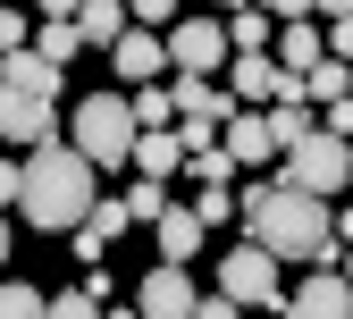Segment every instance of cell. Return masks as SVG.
Returning <instances> with one entry per match:
<instances>
[{"label":"cell","mask_w":353,"mask_h":319,"mask_svg":"<svg viewBox=\"0 0 353 319\" xmlns=\"http://www.w3.org/2000/svg\"><path fill=\"white\" fill-rule=\"evenodd\" d=\"M236 218L252 227V244L270 252L278 269L303 260V269H336V210L312 202V194H286L278 176H252L236 194Z\"/></svg>","instance_id":"1"},{"label":"cell","mask_w":353,"mask_h":319,"mask_svg":"<svg viewBox=\"0 0 353 319\" xmlns=\"http://www.w3.org/2000/svg\"><path fill=\"white\" fill-rule=\"evenodd\" d=\"M101 194H93V160H84L76 143H42L34 160H26V194H17V210L42 227V236H76V218L93 210Z\"/></svg>","instance_id":"2"},{"label":"cell","mask_w":353,"mask_h":319,"mask_svg":"<svg viewBox=\"0 0 353 319\" xmlns=\"http://www.w3.org/2000/svg\"><path fill=\"white\" fill-rule=\"evenodd\" d=\"M68 143L93 160V168H135V110H126L118 93H84L76 101V126Z\"/></svg>","instance_id":"3"},{"label":"cell","mask_w":353,"mask_h":319,"mask_svg":"<svg viewBox=\"0 0 353 319\" xmlns=\"http://www.w3.org/2000/svg\"><path fill=\"white\" fill-rule=\"evenodd\" d=\"M278 185H286V194H312V202L336 210V194L353 185V152L336 143L328 126H312V143H294V152L278 160Z\"/></svg>","instance_id":"4"},{"label":"cell","mask_w":353,"mask_h":319,"mask_svg":"<svg viewBox=\"0 0 353 319\" xmlns=\"http://www.w3.org/2000/svg\"><path fill=\"white\" fill-rule=\"evenodd\" d=\"M160 42H168L176 76H202V84H210V68L236 59V51H228V17H176V34H160Z\"/></svg>","instance_id":"5"},{"label":"cell","mask_w":353,"mask_h":319,"mask_svg":"<svg viewBox=\"0 0 353 319\" xmlns=\"http://www.w3.org/2000/svg\"><path fill=\"white\" fill-rule=\"evenodd\" d=\"M219 294H228L236 311H252V302H278V311H286V294H278V260L261 252V244H236L228 260H219Z\"/></svg>","instance_id":"6"},{"label":"cell","mask_w":353,"mask_h":319,"mask_svg":"<svg viewBox=\"0 0 353 319\" xmlns=\"http://www.w3.org/2000/svg\"><path fill=\"white\" fill-rule=\"evenodd\" d=\"M126 227H135V218H126V202H93V210L76 218V236H68V244H76V260H84V269H101V260L118 252Z\"/></svg>","instance_id":"7"},{"label":"cell","mask_w":353,"mask_h":319,"mask_svg":"<svg viewBox=\"0 0 353 319\" xmlns=\"http://www.w3.org/2000/svg\"><path fill=\"white\" fill-rule=\"evenodd\" d=\"M194 302H202L194 278H185V269H168V260L135 286V311H143V319H194Z\"/></svg>","instance_id":"8"},{"label":"cell","mask_w":353,"mask_h":319,"mask_svg":"<svg viewBox=\"0 0 353 319\" xmlns=\"http://www.w3.org/2000/svg\"><path fill=\"white\" fill-rule=\"evenodd\" d=\"M286 319H353V286L336 269H312V278L286 294Z\"/></svg>","instance_id":"9"},{"label":"cell","mask_w":353,"mask_h":319,"mask_svg":"<svg viewBox=\"0 0 353 319\" xmlns=\"http://www.w3.org/2000/svg\"><path fill=\"white\" fill-rule=\"evenodd\" d=\"M168 101H176V126H219L228 134V118H236V101L219 93V84H202V76H176Z\"/></svg>","instance_id":"10"},{"label":"cell","mask_w":353,"mask_h":319,"mask_svg":"<svg viewBox=\"0 0 353 319\" xmlns=\"http://www.w3.org/2000/svg\"><path fill=\"white\" fill-rule=\"evenodd\" d=\"M219 152H228L236 168H270V160H278V134H270V118H261V110H236L228 134H219Z\"/></svg>","instance_id":"11"},{"label":"cell","mask_w":353,"mask_h":319,"mask_svg":"<svg viewBox=\"0 0 353 319\" xmlns=\"http://www.w3.org/2000/svg\"><path fill=\"white\" fill-rule=\"evenodd\" d=\"M0 84H9V93H26V101H42V110H51V101H59V68H51V59H42V51H34V42H26V51H17V59H0Z\"/></svg>","instance_id":"12"},{"label":"cell","mask_w":353,"mask_h":319,"mask_svg":"<svg viewBox=\"0 0 353 319\" xmlns=\"http://www.w3.org/2000/svg\"><path fill=\"white\" fill-rule=\"evenodd\" d=\"M0 143H34V152H42V143H51V110L0 84Z\"/></svg>","instance_id":"13"},{"label":"cell","mask_w":353,"mask_h":319,"mask_svg":"<svg viewBox=\"0 0 353 319\" xmlns=\"http://www.w3.org/2000/svg\"><path fill=\"white\" fill-rule=\"evenodd\" d=\"M110 68L126 76V84H135V93H143V84L168 68V42L160 34H135V25H126V42H118V51H110Z\"/></svg>","instance_id":"14"},{"label":"cell","mask_w":353,"mask_h":319,"mask_svg":"<svg viewBox=\"0 0 353 319\" xmlns=\"http://www.w3.org/2000/svg\"><path fill=\"white\" fill-rule=\"evenodd\" d=\"M34 51L51 59V68H68V59L84 51V34H76V9H68V0H51V9H42V34H34Z\"/></svg>","instance_id":"15"},{"label":"cell","mask_w":353,"mask_h":319,"mask_svg":"<svg viewBox=\"0 0 353 319\" xmlns=\"http://www.w3.org/2000/svg\"><path fill=\"white\" fill-rule=\"evenodd\" d=\"M270 59H278V76H312V68L328 59V34H312V17H303V25L278 34V51H270Z\"/></svg>","instance_id":"16"},{"label":"cell","mask_w":353,"mask_h":319,"mask_svg":"<svg viewBox=\"0 0 353 319\" xmlns=\"http://www.w3.org/2000/svg\"><path fill=\"white\" fill-rule=\"evenodd\" d=\"M270 42H278V17L270 9H228V51L236 59H270Z\"/></svg>","instance_id":"17"},{"label":"cell","mask_w":353,"mask_h":319,"mask_svg":"<svg viewBox=\"0 0 353 319\" xmlns=\"http://www.w3.org/2000/svg\"><path fill=\"white\" fill-rule=\"evenodd\" d=\"M135 176H152V185H168V176H185V143L168 134H135Z\"/></svg>","instance_id":"18"},{"label":"cell","mask_w":353,"mask_h":319,"mask_svg":"<svg viewBox=\"0 0 353 319\" xmlns=\"http://www.w3.org/2000/svg\"><path fill=\"white\" fill-rule=\"evenodd\" d=\"M228 101H278V59H228Z\"/></svg>","instance_id":"19"},{"label":"cell","mask_w":353,"mask_h":319,"mask_svg":"<svg viewBox=\"0 0 353 319\" xmlns=\"http://www.w3.org/2000/svg\"><path fill=\"white\" fill-rule=\"evenodd\" d=\"M152 236H160V260H168V269H185V260L202 252V218H194V210H168Z\"/></svg>","instance_id":"20"},{"label":"cell","mask_w":353,"mask_h":319,"mask_svg":"<svg viewBox=\"0 0 353 319\" xmlns=\"http://www.w3.org/2000/svg\"><path fill=\"white\" fill-rule=\"evenodd\" d=\"M76 34L101 42V51H118V42H126V9H118V0H84V9H76Z\"/></svg>","instance_id":"21"},{"label":"cell","mask_w":353,"mask_h":319,"mask_svg":"<svg viewBox=\"0 0 353 319\" xmlns=\"http://www.w3.org/2000/svg\"><path fill=\"white\" fill-rule=\"evenodd\" d=\"M126 110H135V134H168V126H176L168 84H143V93H126Z\"/></svg>","instance_id":"22"},{"label":"cell","mask_w":353,"mask_h":319,"mask_svg":"<svg viewBox=\"0 0 353 319\" xmlns=\"http://www.w3.org/2000/svg\"><path fill=\"white\" fill-rule=\"evenodd\" d=\"M261 118H270V134H278V160L294 143H312V110H303V101H278V110H261Z\"/></svg>","instance_id":"23"},{"label":"cell","mask_w":353,"mask_h":319,"mask_svg":"<svg viewBox=\"0 0 353 319\" xmlns=\"http://www.w3.org/2000/svg\"><path fill=\"white\" fill-rule=\"evenodd\" d=\"M303 93H312V101H328V110H336V101H353V68H336V59H320L312 76H303Z\"/></svg>","instance_id":"24"},{"label":"cell","mask_w":353,"mask_h":319,"mask_svg":"<svg viewBox=\"0 0 353 319\" xmlns=\"http://www.w3.org/2000/svg\"><path fill=\"white\" fill-rule=\"evenodd\" d=\"M0 319H51V294H42V286H17V278H0Z\"/></svg>","instance_id":"25"},{"label":"cell","mask_w":353,"mask_h":319,"mask_svg":"<svg viewBox=\"0 0 353 319\" xmlns=\"http://www.w3.org/2000/svg\"><path fill=\"white\" fill-rule=\"evenodd\" d=\"M118 202H126V218H143V227H160V218H168V185H152V176H135Z\"/></svg>","instance_id":"26"},{"label":"cell","mask_w":353,"mask_h":319,"mask_svg":"<svg viewBox=\"0 0 353 319\" xmlns=\"http://www.w3.org/2000/svg\"><path fill=\"white\" fill-rule=\"evenodd\" d=\"M194 218H202V227H228V218H236V185H202V194H194Z\"/></svg>","instance_id":"27"},{"label":"cell","mask_w":353,"mask_h":319,"mask_svg":"<svg viewBox=\"0 0 353 319\" xmlns=\"http://www.w3.org/2000/svg\"><path fill=\"white\" fill-rule=\"evenodd\" d=\"M185 176H194V185H228L236 160H228V152H194V160H185Z\"/></svg>","instance_id":"28"},{"label":"cell","mask_w":353,"mask_h":319,"mask_svg":"<svg viewBox=\"0 0 353 319\" xmlns=\"http://www.w3.org/2000/svg\"><path fill=\"white\" fill-rule=\"evenodd\" d=\"M328 59L353 68V9H328Z\"/></svg>","instance_id":"29"},{"label":"cell","mask_w":353,"mask_h":319,"mask_svg":"<svg viewBox=\"0 0 353 319\" xmlns=\"http://www.w3.org/2000/svg\"><path fill=\"white\" fill-rule=\"evenodd\" d=\"M26 42H34V25H26L17 9H0V59H17V51H26Z\"/></svg>","instance_id":"30"},{"label":"cell","mask_w":353,"mask_h":319,"mask_svg":"<svg viewBox=\"0 0 353 319\" xmlns=\"http://www.w3.org/2000/svg\"><path fill=\"white\" fill-rule=\"evenodd\" d=\"M51 319H101V302L76 286V294H51Z\"/></svg>","instance_id":"31"},{"label":"cell","mask_w":353,"mask_h":319,"mask_svg":"<svg viewBox=\"0 0 353 319\" xmlns=\"http://www.w3.org/2000/svg\"><path fill=\"white\" fill-rule=\"evenodd\" d=\"M126 25H176V9H168V0H135V9H126Z\"/></svg>","instance_id":"32"},{"label":"cell","mask_w":353,"mask_h":319,"mask_svg":"<svg viewBox=\"0 0 353 319\" xmlns=\"http://www.w3.org/2000/svg\"><path fill=\"white\" fill-rule=\"evenodd\" d=\"M17 194H26V160H0V210H9Z\"/></svg>","instance_id":"33"},{"label":"cell","mask_w":353,"mask_h":319,"mask_svg":"<svg viewBox=\"0 0 353 319\" xmlns=\"http://www.w3.org/2000/svg\"><path fill=\"white\" fill-rule=\"evenodd\" d=\"M194 319H244V311H236L228 294H202V302H194Z\"/></svg>","instance_id":"34"},{"label":"cell","mask_w":353,"mask_h":319,"mask_svg":"<svg viewBox=\"0 0 353 319\" xmlns=\"http://www.w3.org/2000/svg\"><path fill=\"white\" fill-rule=\"evenodd\" d=\"M0 278H9V210H0Z\"/></svg>","instance_id":"35"},{"label":"cell","mask_w":353,"mask_h":319,"mask_svg":"<svg viewBox=\"0 0 353 319\" xmlns=\"http://www.w3.org/2000/svg\"><path fill=\"white\" fill-rule=\"evenodd\" d=\"M336 278H345V286H353V244H345V252H336Z\"/></svg>","instance_id":"36"},{"label":"cell","mask_w":353,"mask_h":319,"mask_svg":"<svg viewBox=\"0 0 353 319\" xmlns=\"http://www.w3.org/2000/svg\"><path fill=\"white\" fill-rule=\"evenodd\" d=\"M101 319H143V311H126V302H110V311H101Z\"/></svg>","instance_id":"37"},{"label":"cell","mask_w":353,"mask_h":319,"mask_svg":"<svg viewBox=\"0 0 353 319\" xmlns=\"http://www.w3.org/2000/svg\"><path fill=\"white\" fill-rule=\"evenodd\" d=\"M345 152H353V143H345Z\"/></svg>","instance_id":"38"}]
</instances>
